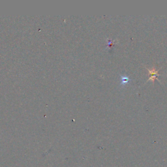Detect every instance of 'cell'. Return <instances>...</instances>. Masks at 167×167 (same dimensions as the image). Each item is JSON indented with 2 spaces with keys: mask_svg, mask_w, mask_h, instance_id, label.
Segmentation results:
<instances>
[{
  "mask_svg": "<svg viewBox=\"0 0 167 167\" xmlns=\"http://www.w3.org/2000/svg\"><path fill=\"white\" fill-rule=\"evenodd\" d=\"M148 71H149V78L148 80V81H152L153 82H154L155 79H157V76L159 75V69H149L148 68H146Z\"/></svg>",
  "mask_w": 167,
  "mask_h": 167,
  "instance_id": "1",
  "label": "cell"
},
{
  "mask_svg": "<svg viewBox=\"0 0 167 167\" xmlns=\"http://www.w3.org/2000/svg\"><path fill=\"white\" fill-rule=\"evenodd\" d=\"M129 81V77H127V76H122V84H125L127 83Z\"/></svg>",
  "mask_w": 167,
  "mask_h": 167,
  "instance_id": "2",
  "label": "cell"
}]
</instances>
